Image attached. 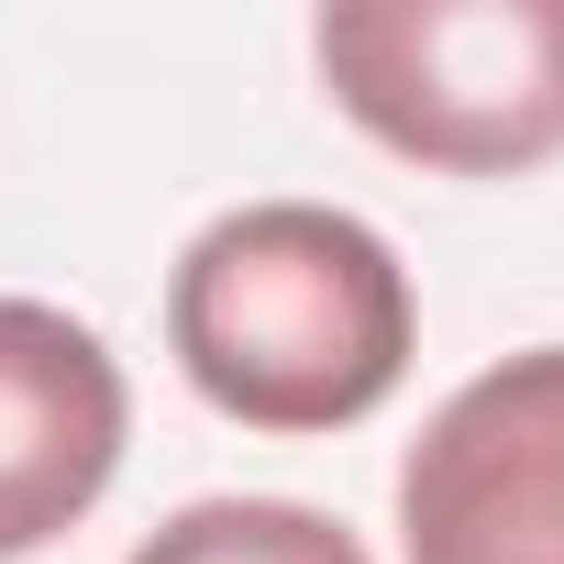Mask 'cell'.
<instances>
[{"mask_svg":"<svg viewBox=\"0 0 564 564\" xmlns=\"http://www.w3.org/2000/svg\"><path fill=\"white\" fill-rule=\"evenodd\" d=\"M166 355L221 421L265 443H311L377 421L410 388L421 300L399 243L366 210L243 199L199 221L166 265Z\"/></svg>","mask_w":564,"mask_h":564,"instance_id":"cell-1","label":"cell"},{"mask_svg":"<svg viewBox=\"0 0 564 564\" xmlns=\"http://www.w3.org/2000/svg\"><path fill=\"white\" fill-rule=\"evenodd\" d=\"M311 67L399 166L531 177L564 155V0H333Z\"/></svg>","mask_w":564,"mask_h":564,"instance_id":"cell-2","label":"cell"},{"mask_svg":"<svg viewBox=\"0 0 564 564\" xmlns=\"http://www.w3.org/2000/svg\"><path fill=\"white\" fill-rule=\"evenodd\" d=\"M399 564H564V344L476 366L399 454Z\"/></svg>","mask_w":564,"mask_h":564,"instance_id":"cell-3","label":"cell"},{"mask_svg":"<svg viewBox=\"0 0 564 564\" xmlns=\"http://www.w3.org/2000/svg\"><path fill=\"white\" fill-rule=\"evenodd\" d=\"M133 443L122 355L56 311V300H0V564L67 542Z\"/></svg>","mask_w":564,"mask_h":564,"instance_id":"cell-4","label":"cell"},{"mask_svg":"<svg viewBox=\"0 0 564 564\" xmlns=\"http://www.w3.org/2000/svg\"><path fill=\"white\" fill-rule=\"evenodd\" d=\"M122 564H377V553L311 498H188Z\"/></svg>","mask_w":564,"mask_h":564,"instance_id":"cell-5","label":"cell"}]
</instances>
